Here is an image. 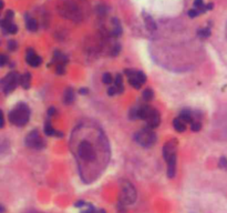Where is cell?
<instances>
[{"label": "cell", "instance_id": "obj_1", "mask_svg": "<svg viewBox=\"0 0 227 213\" xmlns=\"http://www.w3.org/2000/svg\"><path fill=\"white\" fill-rule=\"evenodd\" d=\"M29 118H30V110L26 103L17 105L9 113V121L18 127H24V124H27Z\"/></svg>", "mask_w": 227, "mask_h": 213}, {"label": "cell", "instance_id": "obj_2", "mask_svg": "<svg viewBox=\"0 0 227 213\" xmlns=\"http://www.w3.org/2000/svg\"><path fill=\"white\" fill-rule=\"evenodd\" d=\"M18 83H20V76L15 71H11L4 79L0 80V88L2 90V92L8 94L16 89Z\"/></svg>", "mask_w": 227, "mask_h": 213}, {"label": "cell", "instance_id": "obj_3", "mask_svg": "<svg viewBox=\"0 0 227 213\" xmlns=\"http://www.w3.org/2000/svg\"><path fill=\"white\" fill-rule=\"evenodd\" d=\"M135 140L139 144H141L145 148H149L152 147L153 144L156 142V136L151 129L147 128L137 132L135 134Z\"/></svg>", "mask_w": 227, "mask_h": 213}, {"label": "cell", "instance_id": "obj_4", "mask_svg": "<svg viewBox=\"0 0 227 213\" xmlns=\"http://www.w3.org/2000/svg\"><path fill=\"white\" fill-rule=\"evenodd\" d=\"M24 142H26V145L31 149H35V150H40V149H43L46 143H44V140L39 136V133L37 130H33L31 131L24 139Z\"/></svg>", "mask_w": 227, "mask_h": 213}, {"label": "cell", "instance_id": "obj_5", "mask_svg": "<svg viewBox=\"0 0 227 213\" xmlns=\"http://www.w3.org/2000/svg\"><path fill=\"white\" fill-rule=\"evenodd\" d=\"M135 198H136V193L133 186L129 182H125L122 188V200L128 204H131L135 201Z\"/></svg>", "mask_w": 227, "mask_h": 213}, {"label": "cell", "instance_id": "obj_6", "mask_svg": "<svg viewBox=\"0 0 227 213\" xmlns=\"http://www.w3.org/2000/svg\"><path fill=\"white\" fill-rule=\"evenodd\" d=\"M94 149L90 142H82L79 145V155L81 159L92 160L94 158Z\"/></svg>", "mask_w": 227, "mask_h": 213}, {"label": "cell", "instance_id": "obj_7", "mask_svg": "<svg viewBox=\"0 0 227 213\" xmlns=\"http://www.w3.org/2000/svg\"><path fill=\"white\" fill-rule=\"evenodd\" d=\"M166 164H167V170H166V175L170 179H173L176 174V153L168 155L165 158Z\"/></svg>", "mask_w": 227, "mask_h": 213}, {"label": "cell", "instance_id": "obj_8", "mask_svg": "<svg viewBox=\"0 0 227 213\" xmlns=\"http://www.w3.org/2000/svg\"><path fill=\"white\" fill-rule=\"evenodd\" d=\"M26 61L29 66L35 68V67H39L42 63V58L35 53V51L33 49L30 48V49H28L27 53H26Z\"/></svg>", "mask_w": 227, "mask_h": 213}, {"label": "cell", "instance_id": "obj_9", "mask_svg": "<svg viewBox=\"0 0 227 213\" xmlns=\"http://www.w3.org/2000/svg\"><path fill=\"white\" fill-rule=\"evenodd\" d=\"M146 123H147V127L150 129H155L157 128L161 123V116H160V112L155 110V109H153L151 113H150V116L147 117V119H146Z\"/></svg>", "mask_w": 227, "mask_h": 213}, {"label": "cell", "instance_id": "obj_10", "mask_svg": "<svg viewBox=\"0 0 227 213\" xmlns=\"http://www.w3.org/2000/svg\"><path fill=\"white\" fill-rule=\"evenodd\" d=\"M152 110H153L152 107L146 105L139 107V108H137V118H139V119H142V120H146Z\"/></svg>", "mask_w": 227, "mask_h": 213}, {"label": "cell", "instance_id": "obj_11", "mask_svg": "<svg viewBox=\"0 0 227 213\" xmlns=\"http://www.w3.org/2000/svg\"><path fill=\"white\" fill-rule=\"evenodd\" d=\"M31 83V74L29 72H26L24 74L20 76V85L24 89H29Z\"/></svg>", "mask_w": 227, "mask_h": 213}, {"label": "cell", "instance_id": "obj_12", "mask_svg": "<svg viewBox=\"0 0 227 213\" xmlns=\"http://www.w3.org/2000/svg\"><path fill=\"white\" fill-rule=\"evenodd\" d=\"M114 87L116 88L119 94L123 93V91H124V85H123V77H122V74L118 73L115 76V78H114Z\"/></svg>", "mask_w": 227, "mask_h": 213}, {"label": "cell", "instance_id": "obj_13", "mask_svg": "<svg viewBox=\"0 0 227 213\" xmlns=\"http://www.w3.org/2000/svg\"><path fill=\"white\" fill-rule=\"evenodd\" d=\"M73 100H74V91L71 88H68L64 92V96H63V101L66 105H70L73 102Z\"/></svg>", "mask_w": 227, "mask_h": 213}, {"label": "cell", "instance_id": "obj_14", "mask_svg": "<svg viewBox=\"0 0 227 213\" xmlns=\"http://www.w3.org/2000/svg\"><path fill=\"white\" fill-rule=\"evenodd\" d=\"M180 118L182 121H184L185 123H189L192 124L193 123V113L191 111H188V110H184V111H182L180 114Z\"/></svg>", "mask_w": 227, "mask_h": 213}, {"label": "cell", "instance_id": "obj_15", "mask_svg": "<svg viewBox=\"0 0 227 213\" xmlns=\"http://www.w3.org/2000/svg\"><path fill=\"white\" fill-rule=\"evenodd\" d=\"M173 127H174V129H175L177 132H184L185 130H186V123H185L184 121L181 120L180 118L174 119V121H173Z\"/></svg>", "mask_w": 227, "mask_h": 213}, {"label": "cell", "instance_id": "obj_16", "mask_svg": "<svg viewBox=\"0 0 227 213\" xmlns=\"http://www.w3.org/2000/svg\"><path fill=\"white\" fill-rule=\"evenodd\" d=\"M144 21H145V24H146L147 29H150V30H155V29H156V23H155V21L152 19L151 16L144 15Z\"/></svg>", "mask_w": 227, "mask_h": 213}, {"label": "cell", "instance_id": "obj_17", "mask_svg": "<svg viewBox=\"0 0 227 213\" xmlns=\"http://www.w3.org/2000/svg\"><path fill=\"white\" fill-rule=\"evenodd\" d=\"M26 24H27V29L29 31H35L38 29V22L33 18H27Z\"/></svg>", "mask_w": 227, "mask_h": 213}, {"label": "cell", "instance_id": "obj_18", "mask_svg": "<svg viewBox=\"0 0 227 213\" xmlns=\"http://www.w3.org/2000/svg\"><path fill=\"white\" fill-rule=\"evenodd\" d=\"M43 130H44V133L49 137L55 136V133H57V131H55V129H53V127H52V124L50 123V121H47V122H46Z\"/></svg>", "mask_w": 227, "mask_h": 213}, {"label": "cell", "instance_id": "obj_19", "mask_svg": "<svg viewBox=\"0 0 227 213\" xmlns=\"http://www.w3.org/2000/svg\"><path fill=\"white\" fill-rule=\"evenodd\" d=\"M153 98H154V92H153V90L151 88H146V89L143 91V99L145 101H147L150 102L151 100H153Z\"/></svg>", "mask_w": 227, "mask_h": 213}, {"label": "cell", "instance_id": "obj_20", "mask_svg": "<svg viewBox=\"0 0 227 213\" xmlns=\"http://www.w3.org/2000/svg\"><path fill=\"white\" fill-rule=\"evenodd\" d=\"M198 36H200V38H208L209 36H211V29L209 28H204V29H200L198 31Z\"/></svg>", "mask_w": 227, "mask_h": 213}, {"label": "cell", "instance_id": "obj_21", "mask_svg": "<svg viewBox=\"0 0 227 213\" xmlns=\"http://www.w3.org/2000/svg\"><path fill=\"white\" fill-rule=\"evenodd\" d=\"M17 31H18V27H17V24H15L13 22H11L8 27H7V29H6L4 32H8V33L15 35V33H17Z\"/></svg>", "mask_w": 227, "mask_h": 213}, {"label": "cell", "instance_id": "obj_22", "mask_svg": "<svg viewBox=\"0 0 227 213\" xmlns=\"http://www.w3.org/2000/svg\"><path fill=\"white\" fill-rule=\"evenodd\" d=\"M113 77H112V74L111 73H104L103 74V77H102V81L103 83H105V85H110V83H112L113 82Z\"/></svg>", "mask_w": 227, "mask_h": 213}, {"label": "cell", "instance_id": "obj_23", "mask_svg": "<svg viewBox=\"0 0 227 213\" xmlns=\"http://www.w3.org/2000/svg\"><path fill=\"white\" fill-rule=\"evenodd\" d=\"M191 129L194 132H198L202 129V123L200 121H193V123L191 124Z\"/></svg>", "mask_w": 227, "mask_h": 213}, {"label": "cell", "instance_id": "obj_24", "mask_svg": "<svg viewBox=\"0 0 227 213\" xmlns=\"http://www.w3.org/2000/svg\"><path fill=\"white\" fill-rule=\"evenodd\" d=\"M136 78H137V80L141 82L142 85H143V83H145V81H146V76L144 74V72H143V71H140V70H137V71H136Z\"/></svg>", "mask_w": 227, "mask_h": 213}, {"label": "cell", "instance_id": "obj_25", "mask_svg": "<svg viewBox=\"0 0 227 213\" xmlns=\"http://www.w3.org/2000/svg\"><path fill=\"white\" fill-rule=\"evenodd\" d=\"M55 71L58 74H64L66 73V65L64 63H57Z\"/></svg>", "mask_w": 227, "mask_h": 213}, {"label": "cell", "instance_id": "obj_26", "mask_svg": "<svg viewBox=\"0 0 227 213\" xmlns=\"http://www.w3.org/2000/svg\"><path fill=\"white\" fill-rule=\"evenodd\" d=\"M90 206V209H88L86 211H82L81 213H105V211L95 209L93 206Z\"/></svg>", "mask_w": 227, "mask_h": 213}, {"label": "cell", "instance_id": "obj_27", "mask_svg": "<svg viewBox=\"0 0 227 213\" xmlns=\"http://www.w3.org/2000/svg\"><path fill=\"white\" fill-rule=\"evenodd\" d=\"M129 116H130V119H131V120H136V119H139V118H137V108L131 109V110H130Z\"/></svg>", "mask_w": 227, "mask_h": 213}, {"label": "cell", "instance_id": "obj_28", "mask_svg": "<svg viewBox=\"0 0 227 213\" xmlns=\"http://www.w3.org/2000/svg\"><path fill=\"white\" fill-rule=\"evenodd\" d=\"M17 47H18L17 41H15V40H9L8 41V49L10 51H15L17 49Z\"/></svg>", "mask_w": 227, "mask_h": 213}, {"label": "cell", "instance_id": "obj_29", "mask_svg": "<svg viewBox=\"0 0 227 213\" xmlns=\"http://www.w3.org/2000/svg\"><path fill=\"white\" fill-rule=\"evenodd\" d=\"M8 62V56L6 54H0V67H4Z\"/></svg>", "mask_w": 227, "mask_h": 213}, {"label": "cell", "instance_id": "obj_30", "mask_svg": "<svg viewBox=\"0 0 227 213\" xmlns=\"http://www.w3.org/2000/svg\"><path fill=\"white\" fill-rule=\"evenodd\" d=\"M198 15H200V13L197 9H191V10L188 11V17H189V18H196Z\"/></svg>", "mask_w": 227, "mask_h": 213}, {"label": "cell", "instance_id": "obj_31", "mask_svg": "<svg viewBox=\"0 0 227 213\" xmlns=\"http://www.w3.org/2000/svg\"><path fill=\"white\" fill-rule=\"evenodd\" d=\"M219 167L222 169H227V159L226 158H220L219 159Z\"/></svg>", "mask_w": 227, "mask_h": 213}, {"label": "cell", "instance_id": "obj_32", "mask_svg": "<svg viewBox=\"0 0 227 213\" xmlns=\"http://www.w3.org/2000/svg\"><path fill=\"white\" fill-rule=\"evenodd\" d=\"M121 51V46L120 45H115L112 49V56H118L119 52Z\"/></svg>", "mask_w": 227, "mask_h": 213}, {"label": "cell", "instance_id": "obj_33", "mask_svg": "<svg viewBox=\"0 0 227 213\" xmlns=\"http://www.w3.org/2000/svg\"><path fill=\"white\" fill-rule=\"evenodd\" d=\"M116 93H118V90H116L115 87H110L109 89H108V94H109L110 97H112V96L116 94Z\"/></svg>", "mask_w": 227, "mask_h": 213}, {"label": "cell", "instance_id": "obj_34", "mask_svg": "<svg viewBox=\"0 0 227 213\" xmlns=\"http://www.w3.org/2000/svg\"><path fill=\"white\" fill-rule=\"evenodd\" d=\"M12 18H13V11L12 10H8L7 13H6V19H8L9 21H12Z\"/></svg>", "mask_w": 227, "mask_h": 213}, {"label": "cell", "instance_id": "obj_35", "mask_svg": "<svg viewBox=\"0 0 227 213\" xmlns=\"http://www.w3.org/2000/svg\"><path fill=\"white\" fill-rule=\"evenodd\" d=\"M4 113L0 110V128H4Z\"/></svg>", "mask_w": 227, "mask_h": 213}, {"label": "cell", "instance_id": "obj_36", "mask_svg": "<svg viewBox=\"0 0 227 213\" xmlns=\"http://www.w3.org/2000/svg\"><path fill=\"white\" fill-rule=\"evenodd\" d=\"M48 114H49L50 117L55 116V109L53 108V107H52V108H50L49 110H48Z\"/></svg>", "mask_w": 227, "mask_h": 213}, {"label": "cell", "instance_id": "obj_37", "mask_svg": "<svg viewBox=\"0 0 227 213\" xmlns=\"http://www.w3.org/2000/svg\"><path fill=\"white\" fill-rule=\"evenodd\" d=\"M84 206V202L83 201H79L75 203V206H78V208H81V206Z\"/></svg>", "mask_w": 227, "mask_h": 213}, {"label": "cell", "instance_id": "obj_38", "mask_svg": "<svg viewBox=\"0 0 227 213\" xmlns=\"http://www.w3.org/2000/svg\"><path fill=\"white\" fill-rule=\"evenodd\" d=\"M213 7H214V4H206V10H207V11H208V10H212V9H213Z\"/></svg>", "mask_w": 227, "mask_h": 213}, {"label": "cell", "instance_id": "obj_39", "mask_svg": "<svg viewBox=\"0 0 227 213\" xmlns=\"http://www.w3.org/2000/svg\"><path fill=\"white\" fill-rule=\"evenodd\" d=\"M89 92V90L86 89V88H82V89H80V93H82V94H85V93Z\"/></svg>", "mask_w": 227, "mask_h": 213}, {"label": "cell", "instance_id": "obj_40", "mask_svg": "<svg viewBox=\"0 0 227 213\" xmlns=\"http://www.w3.org/2000/svg\"><path fill=\"white\" fill-rule=\"evenodd\" d=\"M2 8H4V1H2V0H0V10H1Z\"/></svg>", "mask_w": 227, "mask_h": 213}, {"label": "cell", "instance_id": "obj_41", "mask_svg": "<svg viewBox=\"0 0 227 213\" xmlns=\"http://www.w3.org/2000/svg\"><path fill=\"white\" fill-rule=\"evenodd\" d=\"M2 212H4V208L2 206H0V213H2Z\"/></svg>", "mask_w": 227, "mask_h": 213}]
</instances>
